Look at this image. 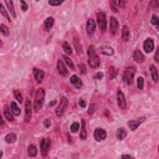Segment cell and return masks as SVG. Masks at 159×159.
<instances>
[{
    "instance_id": "obj_30",
    "label": "cell",
    "mask_w": 159,
    "mask_h": 159,
    "mask_svg": "<svg viewBox=\"0 0 159 159\" xmlns=\"http://www.w3.org/2000/svg\"><path fill=\"white\" fill-rule=\"evenodd\" d=\"M62 47H63L64 51H65L67 54H69V55H72L73 53V50H72V47H70V46L69 45V44L68 42L66 41L64 42L63 43Z\"/></svg>"
},
{
    "instance_id": "obj_51",
    "label": "cell",
    "mask_w": 159,
    "mask_h": 159,
    "mask_svg": "<svg viewBox=\"0 0 159 159\" xmlns=\"http://www.w3.org/2000/svg\"><path fill=\"white\" fill-rule=\"evenodd\" d=\"M57 103V101L56 100H53L50 101V102L49 103V106H53L54 104H55Z\"/></svg>"
},
{
    "instance_id": "obj_16",
    "label": "cell",
    "mask_w": 159,
    "mask_h": 159,
    "mask_svg": "<svg viewBox=\"0 0 159 159\" xmlns=\"http://www.w3.org/2000/svg\"><path fill=\"white\" fill-rule=\"evenodd\" d=\"M70 82L77 89H80L83 86L82 81L75 75H73L70 77Z\"/></svg>"
},
{
    "instance_id": "obj_25",
    "label": "cell",
    "mask_w": 159,
    "mask_h": 159,
    "mask_svg": "<svg viewBox=\"0 0 159 159\" xmlns=\"http://www.w3.org/2000/svg\"><path fill=\"white\" fill-rule=\"evenodd\" d=\"M127 136V132L123 128L118 129L116 133V137L118 140L122 141Z\"/></svg>"
},
{
    "instance_id": "obj_10",
    "label": "cell",
    "mask_w": 159,
    "mask_h": 159,
    "mask_svg": "<svg viewBox=\"0 0 159 159\" xmlns=\"http://www.w3.org/2000/svg\"><path fill=\"white\" fill-rule=\"evenodd\" d=\"M86 30L88 36L91 37L93 36L96 30V23L93 19L91 18L88 20L86 26Z\"/></svg>"
},
{
    "instance_id": "obj_49",
    "label": "cell",
    "mask_w": 159,
    "mask_h": 159,
    "mask_svg": "<svg viewBox=\"0 0 159 159\" xmlns=\"http://www.w3.org/2000/svg\"><path fill=\"white\" fill-rule=\"evenodd\" d=\"M118 3H119V5H118V6H119L120 7H121V8H124V7H125V5H126V1H119Z\"/></svg>"
},
{
    "instance_id": "obj_18",
    "label": "cell",
    "mask_w": 159,
    "mask_h": 159,
    "mask_svg": "<svg viewBox=\"0 0 159 159\" xmlns=\"http://www.w3.org/2000/svg\"><path fill=\"white\" fill-rule=\"evenodd\" d=\"M145 117H143V120H141V119L139 121H130L127 123V125L131 129V131H135L136 130L138 127L140 126L141 124L143 123L144 121H145Z\"/></svg>"
},
{
    "instance_id": "obj_50",
    "label": "cell",
    "mask_w": 159,
    "mask_h": 159,
    "mask_svg": "<svg viewBox=\"0 0 159 159\" xmlns=\"http://www.w3.org/2000/svg\"><path fill=\"white\" fill-rule=\"evenodd\" d=\"M121 158H133V157H131V155H126V154L122 155Z\"/></svg>"
},
{
    "instance_id": "obj_7",
    "label": "cell",
    "mask_w": 159,
    "mask_h": 159,
    "mask_svg": "<svg viewBox=\"0 0 159 159\" xmlns=\"http://www.w3.org/2000/svg\"><path fill=\"white\" fill-rule=\"evenodd\" d=\"M107 136L106 131L102 128L98 127L94 131V138L96 141L100 142L105 139Z\"/></svg>"
},
{
    "instance_id": "obj_26",
    "label": "cell",
    "mask_w": 159,
    "mask_h": 159,
    "mask_svg": "<svg viewBox=\"0 0 159 159\" xmlns=\"http://www.w3.org/2000/svg\"><path fill=\"white\" fill-rule=\"evenodd\" d=\"M5 3L11 15L13 16V18H15L16 16L14 5H13V2L12 1H5Z\"/></svg>"
},
{
    "instance_id": "obj_14",
    "label": "cell",
    "mask_w": 159,
    "mask_h": 159,
    "mask_svg": "<svg viewBox=\"0 0 159 159\" xmlns=\"http://www.w3.org/2000/svg\"><path fill=\"white\" fill-rule=\"evenodd\" d=\"M57 68L58 70L60 75L62 76H67L68 75V70H67L66 67L65 65V63H63L62 60H59L57 61Z\"/></svg>"
},
{
    "instance_id": "obj_37",
    "label": "cell",
    "mask_w": 159,
    "mask_h": 159,
    "mask_svg": "<svg viewBox=\"0 0 159 159\" xmlns=\"http://www.w3.org/2000/svg\"><path fill=\"white\" fill-rule=\"evenodd\" d=\"M80 124L79 123H73L70 126V130L73 133H76L79 130Z\"/></svg>"
},
{
    "instance_id": "obj_43",
    "label": "cell",
    "mask_w": 159,
    "mask_h": 159,
    "mask_svg": "<svg viewBox=\"0 0 159 159\" xmlns=\"http://www.w3.org/2000/svg\"><path fill=\"white\" fill-rule=\"evenodd\" d=\"M21 9L24 12H26L27 10L28 9V5L27 4V3L25 1H21Z\"/></svg>"
},
{
    "instance_id": "obj_52",
    "label": "cell",
    "mask_w": 159,
    "mask_h": 159,
    "mask_svg": "<svg viewBox=\"0 0 159 159\" xmlns=\"http://www.w3.org/2000/svg\"><path fill=\"white\" fill-rule=\"evenodd\" d=\"M1 126H3V124H4V121H3V117H2V116H1Z\"/></svg>"
},
{
    "instance_id": "obj_24",
    "label": "cell",
    "mask_w": 159,
    "mask_h": 159,
    "mask_svg": "<svg viewBox=\"0 0 159 159\" xmlns=\"http://www.w3.org/2000/svg\"><path fill=\"white\" fill-rule=\"evenodd\" d=\"M85 121L83 119H82V127H81V131L80 134V137L82 139H85L87 137V132L85 127Z\"/></svg>"
},
{
    "instance_id": "obj_46",
    "label": "cell",
    "mask_w": 159,
    "mask_h": 159,
    "mask_svg": "<svg viewBox=\"0 0 159 159\" xmlns=\"http://www.w3.org/2000/svg\"><path fill=\"white\" fill-rule=\"evenodd\" d=\"M103 73L102 72H98L96 73V79H97L98 80H102L103 79Z\"/></svg>"
},
{
    "instance_id": "obj_34",
    "label": "cell",
    "mask_w": 159,
    "mask_h": 159,
    "mask_svg": "<svg viewBox=\"0 0 159 159\" xmlns=\"http://www.w3.org/2000/svg\"><path fill=\"white\" fill-rule=\"evenodd\" d=\"M14 96L16 98V99L18 100V101L20 103H22L23 102V97L22 94L19 90H15L14 91Z\"/></svg>"
},
{
    "instance_id": "obj_1",
    "label": "cell",
    "mask_w": 159,
    "mask_h": 159,
    "mask_svg": "<svg viewBox=\"0 0 159 159\" xmlns=\"http://www.w3.org/2000/svg\"><path fill=\"white\" fill-rule=\"evenodd\" d=\"M88 64L91 68H98L100 65V60L96 53L95 48L93 45H90L87 50Z\"/></svg>"
},
{
    "instance_id": "obj_38",
    "label": "cell",
    "mask_w": 159,
    "mask_h": 159,
    "mask_svg": "<svg viewBox=\"0 0 159 159\" xmlns=\"http://www.w3.org/2000/svg\"><path fill=\"white\" fill-rule=\"evenodd\" d=\"M137 88L139 90H143L144 88V79L142 77H139L137 79Z\"/></svg>"
},
{
    "instance_id": "obj_27",
    "label": "cell",
    "mask_w": 159,
    "mask_h": 159,
    "mask_svg": "<svg viewBox=\"0 0 159 159\" xmlns=\"http://www.w3.org/2000/svg\"><path fill=\"white\" fill-rule=\"evenodd\" d=\"M17 136L15 133H9L5 137V141L8 144H13L16 141Z\"/></svg>"
},
{
    "instance_id": "obj_29",
    "label": "cell",
    "mask_w": 159,
    "mask_h": 159,
    "mask_svg": "<svg viewBox=\"0 0 159 159\" xmlns=\"http://www.w3.org/2000/svg\"><path fill=\"white\" fill-rule=\"evenodd\" d=\"M28 151L29 156H30V157H36L37 154H38V149H37V147L33 144L29 145Z\"/></svg>"
},
{
    "instance_id": "obj_41",
    "label": "cell",
    "mask_w": 159,
    "mask_h": 159,
    "mask_svg": "<svg viewBox=\"0 0 159 159\" xmlns=\"http://www.w3.org/2000/svg\"><path fill=\"white\" fill-rule=\"evenodd\" d=\"M79 69H80V72L82 75H85V74L86 73V67L83 63H82L81 65H79Z\"/></svg>"
},
{
    "instance_id": "obj_47",
    "label": "cell",
    "mask_w": 159,
    "mask_h": 159,
    "mask_svg": "<svg viewBox=\"0 0 159 159\" xmlns=\"http://www.w3.org/2000/svg\"><path fill=\"white\" fill-rule=\"evenodd\" d=\"M154 59L155 60V61L158 63V60H159V54H158V48L157 49L156 52H155V55L154 57Z\"/></svg>"
},
{
    "instance_id": "obj_20",
    "label": "cell",
    "mask_w": 159,
    "mask_h": 159,
    "mask_svg": "<svg viewBox=\"0 0 159 159\" xmlns=\"http://www.w3.org/2000/svg\"><path fill=\"white\" fill-rule=\"evenodd\" d=\"M122 39L125 42H127L130 39L129 30L127 26H124L122 29Z\"/></svg>"
},
{
    "instance_id": "obj_13",
    "label": "cell",
    "mask_w": 159,
    "mask_h": 159,
    "mask_svg": "<svg viewBox=\"0 0 159 159\" xmlns=\"http://www.w3.org/2000/svg\"><path fill=\"white\" fill-rule=\"evenodd\" d=\"M144 49L146 53H150L154 49V42L152 39L147 38L144 42Z\"/></svg>"
},
{
    "instance_id": "obj_9",
    "label": "cell",
    "mask_w": 159,
    "mask_h": 159,
    "mask_svg": "<svg viewBox=\"0 0 159 159\" xmlns=\"http://www.w3.org/2000/svg\"><path fill=\"white\" fill-rule=\"evenodd\" d=\"M32 118V110H31V102L29 99H27L26 101L25 106V116L24 121L28 123L31 120Z\"/></svg>"
},
{
    "instance_id": "obj_4",
    "label": "cell",
    "mask_w": 159,
    "mask_h": 159,
    "mask_svg": "<svg viewBox=\"0 0 159 159\" xmlns=\"http://www.w3.org/2000/svg\"><path fill=\"white\" fill-rule=\"evenodd\" d=\"M96 18L100 30L101 32H105L107 29V19L105 13L103 12L97 13Z\"/></svg>"
},
{
    "instance_id": "obj_36",
    "label": "cell",
    "mask_w": 159,
    "mask_h": 159,
    "mask_svg": "<svg viewBox=\"0 0 159 159\" xmlns=\"http://www.w3.org/2000/svg\"><path fill=\"white\" fill-rule=\"evenodd\" d=\"M150 22L152 23V25L157 26L158 28V26L159 25V19L158 16L156 15H153L152 16V18L150 19Z\"/></svg>"
},
{
    "instance_id": "obj_53",
    "label": "cell",
    "mask_w": 159,
    "mask_h": 159,
    "mask_svg": "<svg viewBox=\"0 0 159 159\" xmlns=\"http://www.w3.org/2000/svg\"><path fill=\"white\" fill-rule=\"evenodd\" d=\"M3 152H2V151H1V157H0V158H1V157H2V156H3Z\"/></svg>"
},
{
    "instance_id": "obj_19",
    "label": "cell",
    "mask_w": 159,
    "mask_h": 159,
    "mask_svg": "<svg viewBox=\"0 0 159 159\" xmlns=\"http://www.w3.org/2000/svg\"><path fill=\"white\" fill-rule=\"evenodd\" d=\"M53 23L54 19L52 17H49V18H47L45 20L44 22V29L46 30V31L49 32L51 30L53 27Z\"/></svg>"
},
{
    "instance_id": "obj_31",
    "label": "cell",
    "mask_w": 159,
    "mask_h": 159,
    "mask_svg": "<svg viewBox=\"0 0 159 159\" xmlns=\"http://www.w3.org/2000/svg\"><path fill=\"white\" fill-rule=\"evenodd\" d=\"M62 57H63V60H65V62L67 65H68L70 67V69H72L73 70H74V69H75V65H74V64H73L72 61L71 60V59H69L67 56L64 55H62Z\"/></svg>"
},
{
    "instance_id": "obj_48",
    "label": "cell",
    "mask_w": 159,
    "mask_h": 159,
    "mask_svg": "<svg viewBox=\"0 0 159 159\" xmlns=\"http://www.w3.org/2000/svg\"><path fill=\"white\" fill-rule=\"evenodd\" d=\"M151 3H153V5H151L154 8H158V1H152Z\"/></svg>"
},
{
    "instance_id": "obj_40",
    "label": "cell",
    "mask_w": 159,
    "mask_h": 159,
    "mask_svg": "<svg viewBox=\"0 0 159 159\" xmlns=\"http://www.w3.org/2000/svg\"><path fill=\"white\" fill-rule=\"evenodd\" d=\"M64 1H62V0H50L49 4L52 6H57L60 5Z\"/></svg>"
},
{
    "instance_id": "obj_5",
    "label": "cell",
    "mask_w": 159,
    "mask_h": 159,
    "mask_svg": "<svg viewBox=\"0 0 159 159\" xmlns=\"http://www.w3.org/2000/svg\"><path fill=\"white\" fill-rule=\"evenodd\" d=\"M69 105V101L65 96H63L61 100L59 105L56 108L55 113L58 117H61L66 111Z\"/></svg>"
},
{
    "instance_id": "obj_39",
    "label": "cell",
    "mask_w": 159,
    "mask_h": 159,
    "mask_svg": "<svg viewBox=\"0 0 159 159\" xmlns=\"http://www.w3.org/2000/svg\"><path fill=\"white\" fill-rule=\"evenodd\" d=\"M96 110V104L95 103H91L88 108V114L90 116L93 115L94 114V113L95 112Z\"/></svg>"
},
{
    "instance_id": "obj_35",
    "label": "cell",
    "mask_w": 159,
    "mask_h": 159,
    "mask_svg": "<svg viewBox=\"0 0 159 159\" xmlns=\"http://www.w3.org/2000/svg\"><path fill=\"white\" fill-rule=\"evenodd\" d=\"M0 30H1V32L5 36H8L9 34V29L8 28V27L5 26L3 24H1V27H0Z\"/></svg>"
},
{
    "instance_id": "obj_44",
    "label": "cell",
    "mask_w": 159,
    "mask_h": 159,
    "mask_svg": "<svg viewBox=\"0 0 159 159\" xmlns=\"http://www.w3.org/2000/svg\"><path fill=\"white\" fill-rule=\"evenodd\" d=\"M79 103V105L83 108H84L86 106V102L82 98H80Z\"/></svg>"
},
{
    "instance_id": "obj_17",
    "label": "cell",
    "mask_w": 159,
    "mask_h": 159,
    "mask_svg": "<svg viewBox=\"0 0 159 159\" xmlns=\"http://www.w3.org/2000/svg\"><path fill=\"white\" fill-rule=\"evenodd\" d=\"M133 58L135 62H136L139 63H143L145 60V57L144 54L142 53V52L140 51L139 50H137L134 52Z\"/></svg>"
},
{
    "instance_id": "obj_33",
    "label": "cell",
    "mask_w": 159,
    "mask_h": 159,
    "mask_svg": "<svg viewBox=\"0 0 159 159\" xmlns=\"http://www.w3.org/2000/svg\"><path fill=\"white\" fill-rule=\"evenodd\" d=\"M0 11H1V15L5 17V18H6L8 19V21L9 22H11V19H10L9 18V16L8 15V13L7 12V11H6L5 8L4 7V6H3L1 3V9H0Z\"/></svg>"
},
{
    "instance_id": "obj_12",
    "label": "cell",
    "mask_w": 159,
    "mask_h": 159,
    "mask_svg": "<svg viewBox=\"0 0 159 159\" xmlns=\"http://www.w3.org/2000/svg\"><path fill=\"white\" fill-rule=\"evenodd\" d=\"M33 74L37 82L39 83L42 82L45 77V72L43 70L34 68L33 69Z\"/></svg>"
},
{
    "instance_id": "obj_3",
    "label": "cell",
    "mask_w": 159,
    "mask_h": 159,
    "mask_svg": "<svg viewBox=\"0 0 159 159\" xmlns=\"http://www.w3.org/2000/svg\"><path fill=\"white\" fill-rule=\"evenodd\" d=\"M136 69L133 67H129L126 69L123 75V80L127 85H131L134 82V77L136 73Z\"/></svg>"
},
{
    "instance_id": "obj_2",
    "label": "cell",
    "mask_w": 159,
    "mask_h": 159,
    "mask_svg": "<svg viewBox=\"0 0 159 159\" xmlns=\"http://www.w3.org/2000/svg\"><path fill=\"white\" fill-rule=\"evenodd\" d=\"M45 94V91L42 88H38V90H37L33 106L34 110L36 111V112L41 109V108L43 105L44 101Z\"/></svg>"
},
{
    "instance_id": "obj_23",
    "label": "cell",
    "mask_w": 159,
    "mask_h": 159,
    "mask_svg": "<svg viewBox=\"0 0 159 159\" xmlns=\"http://www.w3.org/2000/svg\"><path fill=\"white\" fill-rule=\"evenodd\" d=\"M11 110L12 111L13 113L14 114L15 116H19V115L21 114V109L18 107V104L15 103V101H13L11 103Z\"/></svg>"
},
{
    "instance_id": "obj_6",
    "label": "cell",
    "mask_w": 159,
    "mask_h": 159,
    "mask_svg": "<svg viewBox=\"0 0 159 159\" xmlns=\"http://www.w3.org/2000/svg\"><path fill=\"white\" fill-rule=\"evenodd\" d=\"M51 141L49 138H44L40 143V150L43 157H47L50 147Z\"/></svg>"
},
{
    "instance_id": "obj_28",
    "label": "cell",
    "mask_w": 159,
    "mask_h": 159,
    "mask_svg": "<svg viewBox=\"0 0 159 159\" xmlns=\"http://www.w3.org/2000/svg\"><path fill=\"white\" fill-rule=\"evenodd\" d=\"M4 114L5 116L6 117V119H7L9 121H13L14 120V116L12 114L11 112L10 111L9 108L8 106H5V109H4Z\"/></svg>"
},
{
    "instance_id": "obj_15",
    "label": "cell",
    "mask_w": 159,
    "mask_h": 159,
    "mask_svg": "<svg viewBox=\"0 0 159 159\" xmlns=\"http://www.w3.org/2000/svg\"><path fill=\"white\" fill-rule=\"evenodd\" d=\"M119 29V22L116 18L111 17L110 21V31L113 35H115Z\"/></svg>"
},
{
    "instance_id": "obj_32",
    "label": "cell",
    "mask_w": 159,
    "mask_h": 159,
    "mask_svg": "<svg viewBox=\"0 0 159 159\" xmlns=\"http://www.w3.org/2000/svg\"><path fill=\"white\" fill-rule=\"evenodd\" d=\"M110 4L111 10L113 13H118V12H119V8H118V5L117 4V1H111L110 2Z\"/></svg>"
},
{
    "instance_id": "obj_22",
    "label": "cell",
    "mask_w": 159,
    "mask_h": 159,
    "mask_svg": "<svg viewBox=\"0 0 159 159\" xmlns=\"http://www.w3.org/2000/svg\"><path fill=\"white\" fill-rule=\"evenodd\" d=\"M73 44L75 47L76 51L78 53L81 54L83 52V48L82 46L81 45V43L80 42L79 39L78 38H74L73 39Z\"/></svg>"
},
{
    "instance_id": "obj_11",
    "label": "cell",
    "mask_w": 159,
    "mask_h": 159,
    "mask_svg": "<svg viewBox=\"0 0 159 159\" xmlns=\"http://www.w3.org/2000/svg\"><path fill=\"white\" fill-rule=\"evenodd\" d=\"M98 52L104 55L111 56L114 53V50L112 47L108 46H101L98 48Z\"/></svg>"
},
{
    "instance_id": "obj_8",
    "label": "cell",
    "mask_w": 159,
    "mask_h": 159,
    "mask_svg": "<svg viewBox=\"0 0 159 159\" xmlns=\"http://www.w3.org/2000/svg\"><path fill=\"white\" fill-rule=\"evenodd\" d=\"M117 105L121 110H126L127 107V103L126 98H125L124 94L121 91H118L117 93Z\"/></svg>"
},
{
    "instance_id": "obj_42",
    "label": "cell",
    "mask_w": 159,
    "mask_h": 159,
    "mask_svg": "<svg viewBox=\"0 0 159 159\" xmlns=\"http://www.w3.org/2000/svg\"><path fill=\"white\" fill-rule=\"evenodd\" d=\"M109 73H110V76L111 77V79H113L114 77H115L116 75V70L114 68V67H111L110 71H109Z\"/></svg>"
},
{
    "instance_id": "obj_45",
    "label": "cell",
    "mask_w": 159,
    "mask_h": 159,
    "mask_svg": "<svg viewBox=\"0 0 159 159\" xmlns=\"http://www.w3.org/2000/svg\"><path fill=\"white\" fill-rule=\"evenodd\" d=\"M44 125L46 128H49L51 126V121L49 119H46L44 121Z\"/></svg>"
},
{
    "instance_id": "obj_21",
    "label": "cell",
    "mask_w": 159,
    "mask_h": 159,
    "mask_svg": "<svg viewBox=\"0 0 159 159\" xmlns=\"http://www.w3.org/2000/svg\"><path fill=\"white\" fill-rule=\"evenodd\" d=\"M150 72L151 73L152 80H153L155 83H157L158 80V75L157 68L154 65H151L150 67Z\"/></svg>"
}]
</instances>
